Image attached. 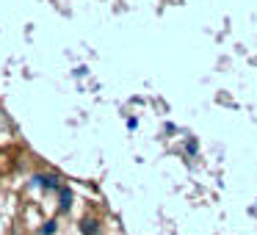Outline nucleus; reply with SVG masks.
Returning <instances> with one entry per match:
<instances>
[{
    "label": "nucleus",
    "mask_w": 257,
    "mask_h": 235,
    "mask_svg": "<svg viewBox=\"0 0 257 235\" xmlns=\"http://www.w3.org/2000/svg\"><path fill=\"white\" fill-rule=\"evenodd\" d=\"M80 232L83 235H97L100 227H97V221H91V218H83V221H80Z\"/></svg>",
    "instance_id": "3"
},
{
    "label": "nucleus",
    "mask_w": 257,
    "mask_h": 235,
    "mask_svg": "<svg viewBox=\"0 0 257 235\" xmlns=\"http://www.w3.org/2000/svg\"><path fill=\"white\" fill-rule=\"evenodd\" d=\"M56 232V221H47L45 227H42V235H53Z\"/></svg>",
    "instance_id": "4"
},
{
    "label": "nucleus",
    "mask_w": 257,
    "mask_h": 235,
    "mask_svg": "<svg viewBox=\"0 0 257 235\" xmlns=\"http://www.w3.org/2000/svg\"><path fill=\"white\" fill-rule=\"evenodd\" d=\"M127 128H130V130H136V128H139V119L130 116V119H127Z\"/></svg>",
    "instance_id": "6"
},
{
    "label": "nucleus",
    "mask_w": 257,
    "mask_h": 235,
    "mask_svg": "<svg viewBox=\"0 0 257 235\" xmlns=\"http://www.w3.org/2000/svg\"><path fill=\"white\" fill-rule=\"evenodd\" d=\"M34 185H39V188L45 191H61V183H58V174H36L34 177Z\"/></svg>",
    "instance_id": "1"
},
{
    "label": "nucleus",
    "mask_w": 257,
    "mask_h": 235,
    "mask_svg": "<svg viewBox=\"0 0 257 235\" xmlns=\"http://www.w3.org/2000/svg\"><path fill=\"white\" fill-rule=\"evenodd\" d=\"M185 152H188V155H196V141H194V139L185 144Z\"/></svg>",
    "instance_id": "5"
},
{
    "label": "nucleus",
    "mask_w": 257,
    "mask_h": 235,
    "mask_svg": "<svg viewBox=\"0 0 257 235\" xmlns=\"http://www.w3.org/2000/svg\"><path fill=\"white\" fill-rule=\"evenodd\" d=\"M69 207H72V191H69L67 185H61V202H58V210L67 213Z\"/></svg>",
    "instance_id": "2"
}]
</instances>
